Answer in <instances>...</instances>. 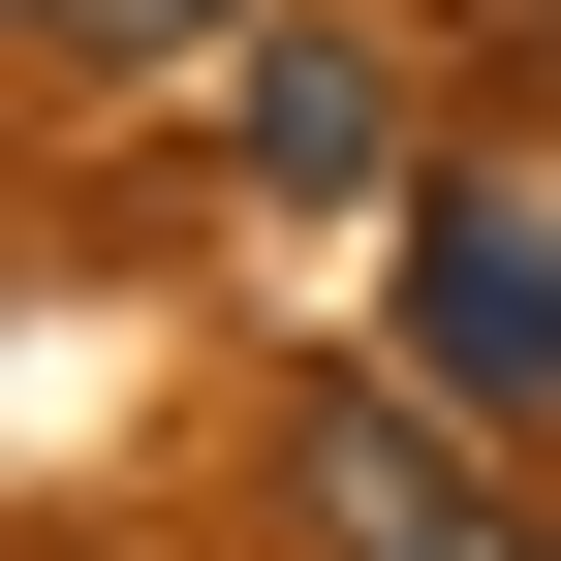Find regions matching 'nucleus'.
Segmentation results:
<instances>
[{"label": "nucleus", "mask_w": 561, "mask_h": 561, "mask_svg": "<svg viewBox=\"0 0 561 561\" xmlns=\"http://www.w3.org/2000/svg\"><path fill=\"white\" fill-rule=\"evenodd\" d=\"M405 405H437V437H561V219H530V187H405Z\"/></svg>", "instance_id": "obj_1"}, {"label": "nucleus", "mask_w": 561, "mask_h": 561, "mask_svg": "<svg viewBox=\"0 0 561 561\" xmlns=\"http://www.w3.org/2000/svg\"><path fill=\"white\" fill-rule=\"evenodd\" d=\"M280 530H312V561H561V530H530V468H500V437H437L405 375H343L312 437H280Z\"/></svg>", "instance_id": "obj_2"}, {"label": "nucleus", "mask_w": 561, "mask_h": 561, "mask_svg": "<svg viewBox=\"0 0 561 561\" xmlns=\"http://www.w3.org/2000/svg\"><path fill=\"white\" fill-rule=\"evenodd\" d=\"M250 187H437L405 157V62L375 32H250Z\"/></svg>", "instance_id": "obj_3"}, {"label": "nucleus", "mask_w": 561, "mask_h": 561, "mask_svg": "<svg viewBox=\"0 0 561 561\" xmlns=\"http://www.w3.org/2000/svg\"><path fill=\"white\" fill-rule=\"evenodd\" d=\"M0 32H32V94H157V62H219V94H250L280 0H0Z\"/></svg>", "instance_id": "obj_4"}, {"label": "nucleus", "mask_w": 561, "mask_h": 561, "mask_svg": "<svg viewBox=\"0 0 561 561\" xmlns=\"http://www.w3.org/2000/svg\"><path fill=\"white\" fill-rule=\"evenodd\" d=\"M530 32H561V0H530Z\"/></svg>", "instance_id": "obj_5"}]
</instances>
